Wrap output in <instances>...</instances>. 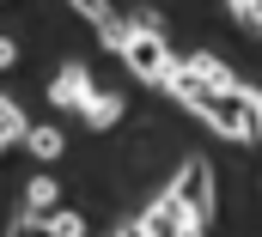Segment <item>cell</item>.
Here are the masks:
<instances>
[{"label": "cell", "mask_w": 262, "mask_h": 237, "mask_svg": "<svg viewBox=\"0 0 262 237\" xmlns=\"http://www.w3.org/2000/svg\"><path fill=\"white\" fill-rule=\"evenodd\" d=\"M189 116H201L220 140H232V146H250V122H244V98L238 91H213V85H201L183 73V61H177V73H171V85H165Z\"/></svg>", "instance_id": "6da1fadb"}, {"label": "cell", "mask_w": 262, "mask_h": 237, "mask_svg": "<svg viewBox=\"0 0 262 237\" xmlns=\"http://www.w3.org/2000/svg\"><path fill=\"white\" fill-rule=\"evenodd\" d=\"M116 55H122V67H128L140 85H159V91H165V85H171V73H177L171 43H165V37H152V31H134V25H128V43H122Z\"/></svg>", "instance_id": "7a4b0ae2"}, {"label": "cell", "mask_w": 262, "mask_h": 237, "mask_svg": "<svg viewBox=\"0 0 262 237\" xmlns=\"http://www.w3.org/2000/svg\"><path fill=\"white\" fill-rule=\"evenodd\" d=\"M177 195L189 201V213H195L201 225H213V219H220V177H213V164H207V158H189V164L177 171Z\"/></svg>", "instance_id": "3957f363"}, {"label": "cell", "mask_w": 262, "mask_h": 237, "mask_svg": "<svg viewBox=\"0 0 262 237\" xmlns=\"http://www.w3.org/2000/svg\"><path fill=\"white\" fill-rule=\"evenodd\" d=\"M189 219H195V213H189V201H183V195H177V182H171V188L140 213V231H146V237H177Z\"/></svg>", "instance_id": "277c9868"}, {"label": "cell", "mask_w": 262, "mask_h": 237, "mask_svg": "<svg viewBox=\"0 0 262 237\" xmlns=\"http://www.w3.org/2000/svg\"><path fill=\"white\" fill-rule=\"evenodd\" d=\"M92 98H98V85H92V73H85L79 61H67L61 73L49 79V104H55V110H85Z\"/></svg>", "instance_id": "5b68a950"}, {"label": "cell", "mask_w": 262, "mask_h": 237, "mask_svg": "<svg viewBox=\"0 0 262 237\" xmlns=\"http://www.w3.org/2000/svg\"><path fill=\"white\" fill-rule=\"evenodd\" d=\"M183 73H189V79H201V85H213V91H244V85H238V73H232L220 55H207V49H195V55L183 61Z\"/></svg>", "instance_id": "8992f818"}, {"label": "cell", "mask_w": 262, "mask_h": 237, "mask_svg": "<svg viewBox=\"0 0 262 237\" xmlns=\"http://www.w3.org/2000/svg\"><path fill=\"white\" fill-rule=\"evenodd\" d=\"M55 201H61V182L55 177H31L25 182V219H49Z\"/></svg>", "instance_id": "52a82bcc"}, {"label": "cell", "mask_w": 262, "mask_h": 237, "mask_svg": "<svg viewBox=\"0 0 262 237\" xmlns=\"http://www.w3.org/2000/svg\"><path fill=\"white\" fill-rule=\"evenodd\" d=\"M25 134H31L25 110H18L12 98H0V152H6V146H25Z\"/></svg>", "instance_id": "ba28073f"}, {"label": "cell", "mask_w": 262, "mask_h": 237, "mask_svg": "<svg viewBox=\"0 0 262 237\" xmlns=\"http://www.w3.org/2000/svg\"><path fill=\"white\" fill-rule=\"evenodd\" d=\"M79 116H85V128H116V122H122V98H116V91H98Z\"/></svg>", "instance_id": "9c48e42d"}, {"label": "cell", "mask_w": 262, "mask_h": 237, "mask_svg": "<svg viewBox=\"0 0 262 237\" xmlns=\"http://www.w3.org/2000/svg\"><path fill=\"white\" fill-rule=\"evenodd\" d=\"M25 152H31V158H43V164H49V158H61V152H67L61 128H31V134H25Z\"/></svg>", "instance_id": "30bf717a"}, {"label": "cell", "mask_w": 262, "mask_h": 237, "mask_svg": "<svg viewBox=\"0 0 262 237\" xmlns=\"http://www.w3.org/2000/svg\"><path fill=\"white\" fill-rule=\"evenodd\" d=\"M37 231H43V237H85V219H79V213H61V207H55L49 219H37Z\"/></svg>", "instance_id": "8fae6325"}, {"label": "cell", "mask_w": 262, "mask_h": 237, "mask_svg": "<svg viewBox=\"0 0 262 237\" xmlns=\"http://www.w3.org/2000/svg\"><path fill=\"white\" fill-rule=\"evenodd\" d=\"M244 122H250V146H262V85H244Z\"/></svg>", "instance_id": "7c38bea8"}, {"label": "cell", "mask_w": 262, "mask_h": 237, "mask_svg": "<svg viewBox=\"0 0 262 237\" xmlns=\"http://www.w3.org/2000/svg\"><path fill=\"white\" fill-rule=\"evenodd\" d=\"M134 31H152V37H165V18L152 12V6H134V18H128Z\"/></svg>", "instance_id": "4fadbf2b"}, {"label": "cell", "mask_w": 262, "mask_h": 237, "mask_svg": "<svg viewBox=\"0 0 262 237\" xmlns=\"http://www.w3.org/2000/svg\"><path fill=\"white\" fill-rule=\"evenodd\" d=\"M226 12L244 18V25H256V18H262V0H226Z\"/></svg>", "instance_id": "5bb4252c"}, {"label": "cell", "mask_w": 262, "mask_h": 237, "mask_svg": "<svg viewBox=\"0 0 262 237\" xmlns=\"http://www.w3.org/2000/svg\"><path fill=\"white\" fill-rule=\"evenodd\" d=\"M12 61H18V43H12V37H0V73H6Z\"/></svg>", "instance_id": "9a60e30c"}, {"label": "cell", "mask_w": 262, "mask_h": 237, "mask_svg": "<svg viewBox=\"0 0 262 237\" xmlns=\"http://www.w3.org/2000/svg\"><path fill=\"white\" fill-rule=\"evenodd\" d=\"M6 237H31V219L18 213V219H12V231H6Z\"/></svg>", "instance_id": "2e32d148"}, {"label": "cell", "mask_w": 262, "mask_h": 237, "mask_svg": "<svg viewBox=\"0 0 262 237\" xmlns=\"http://www.w3.org/2000/svg\"><path fill=\"white\" fill-rule=\"evenodd\" d=\"M177 237H207V225H201V219H189V225H183Z\"/></svg>", "instance_id": "e0dca14e"}, {"label": "cell", "mask_w": 262, "mask_h": 237, "mask_svg": "<svg viewBox=\"0 0 262 237\" xmlns=\"http://www.w3.org/2000/svg\"><path fill=\"white\" fill-rule=\"evenodd\" d=\"M116 237H146V231H140V219H134V225H122V231H116Z\"/></svg>", "instance_id": "ac0fdd59"}, {"label": "cell", "mask_w": 262, "mask_h": 237, "mask_svg": "<svg viewBox=\"0 0 262 237\" xmlns=\"http://www.w3.org/2000/svg\"><path fill=\"white\" fill-rule=\"evenodd\" d=\"M256 31H262V18H256Z\"/></svg>", "instance_id": "d6986e66"}]
</instances>
